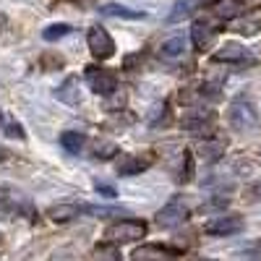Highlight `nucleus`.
<instances>
[{
    "mask_svg": "<svg viewBox=\"0 0 261 261\" xmlns=\"http://www.w3.org/2000/svg\"><path fill=\"white\" fill-rule=\"evenodd\" d=\"M146 222L144 220H134V217H128V220H118L113 222L110 227L105 230V241H110L115 246L120 243H139L146 238Z\"/></svg>",
    "mask_w": 261,
    "mask_h": 261,
    "instance_id": "f257e3e1",
    "label": "nucleus"
},
{
    "mask_svg": "<svg viewBox=\"0 0 261 261\" xmlns=\"http://www.w3.org/2000/svg\"><path fill=\"white\" fill-rule=\"evenodd\" d=\"M227 120L232 125V130H238V134H246V130H253L258 125V113H256V107L253 102L241 94V97H235L232 105H230V110H227Z\"/></svg>",
    "mask_w": 261,
    "mask_h": 261,
    "instance_id": "f03ea898",
    "label": "nucleus"
},
{
    "mask_svg": "<svg viewBox=\"0 0 261 261\" xmlns=\"http://www.w3.org/2000/svg\"><path fill=\"white\" fill-rule=\"evenodd\" d=\"M180 125H183V130H186L188 136H193V139L201 141V139L214 136L217 120H214V113H209V110H193V113L183 115Z\"/></svg>",
    "mask_w": 261,
    "mask_h": 261,
    "instance_id": "7ed1b4c3",
    "label": "nucleus"
},
{
    "mask_svg": "<svg viewBox=\"0 0 261 261\" xmlns=\"http://www.w3.org/2000/svg\"><path fill=\"white\" fill-rule=\"evenodd\" d=\"M188 217H191V209H188L186 199L175 196V199H170V201L157 212L154 222H157V227H162V230H172V227L183 225V222L188 220Z\"/></svg>",
    "mask_w": 261,
    "mask_h": 261,
    "instance_id": "20e7f679",
    "label": "nucleus"
},
{
    "mask_svg": "<svg viewBox=\"0 0 261 261\" xmlns=\"http://www.w3.org/2000/svg\"><path fill=\"white\" fill-rule=\"evenodd\" d=\"M86 84H89V89L99 97H110L118 92V79L113 71H107V68H99V65H86Z\"/></svg>",
    "mask_w": 261,
    "mask_h": 261,
    "instance_id": "39448f33",
    "label": "nucleus"
},
{
    "mask_svg": "<svg viewBox=\"0 0 261 261\" xmlns=\"http://www.w3.org/2000/svg\"><path fill=\"white\" fill-rule=\"evenodd\" d=\"M86 45H89V53L97 58V60H107L115 55V42L113 37L107 34V29L102 27H92L89 34H86Z\"/></svg>",
    "mask_w": 261,
    "mask_h": 261,
    "instance_id": "423d86ee",
    "label": "nucleus"
},
{
    "mask_svg": "<svg viewBox=\"0 0 261 261\" xmlns=\"http://www.w3.org/2000/svg\"><path fill=\"white\" fill-rule=\"evenodd\" d=\"M243 220L241 217H214V220H209L204 225V232L206 235H214V238H227V235H238V232H243Z\"/></svg>",
    "mask_w": 261,
    "mask_h": 261,
    "instance_id": "0eeeda50",
    "label": "nucleus"
},
{
    "mask_svg": "<svg viewBox=\"0 0 261 261\" xmlns=\"http://www.w3.org/2000/svg\"><path fill=\"white\" fill-rule=\"evenodd\" d=\"M214 37H217V29L209 18H199L193 21L191 27V39H193V47L199 53H206L212 45H214Z\"/></svg>",
    "mask_w": 261,
    "mask_h": 261,
    "instance_id": "6e6552de",
    "label": "nucleus"
},
{
    "mask_svg": "<svg viewBox=\"0 0 261 261\" xmlns=\"http://www.w3.org/2000/svg\"><path fill=\"white\" fill-rule=\"evenodd\" d=\"M230 29L243 34V37H253L256 32H261V8L256 11H246L243 16L230 18Z\"/></svg>",
    "mask_w": 261,
    "mask_h": 261,
    "instance_id": "1a4fd4ad",
    "label": "nucleus"
},
{
    "mask_svg": "<svg viewBox=\"0 0 261 261\" xmlns=\"http://www.w3.org/2000/svg\"><path fill=\"white\" fill-rule=\"evenodd\" d=\"M214 60L217 63H253L251 50L238 45V42H225V45L214 53Z\"/></svg>",
    "mask_w": 261,
    "mask_h": 261,
    "instance_id": "9d476101",
    "label": "nucleus"
},
{
    "mask_svg": "<svg viewBox=\"0 0 261 261\" xmlns=\"http://www.w3.org/2000/svg\"><path fill=\"white\" fill-rule=\"evenodd\" d=\"M55 99L68 105V107H76L81 102V86H79V79L76 76H68L58 89H55Z\"/></svg>",
    "mask_w": 261,
    "mask_h": 261,
    "instance_id": "9b49d317",
    "label": "nucleus"
},
{
    "mask_svg": "<svg viewBox=\"0 0 261 261\" xmlns=\"http://www.w3.org/2000/svg\"><path fill=\"white\" fill-rule=\"evenodd\" d=\"M0 212H16V214H32V206L27 199H18V196L11 191V188H3L0 186Z\"/></svg>",
    "mask_w": 261,
    "mask_h": 261,
    "instance_id": "f8f14e48",
    "label": "nucleus"
},
{
    "mask_svg": "<svg viewBox=\"0 0 261 261\" xmlns=\"http://www.w3.org/2000/svg\"><path fill=\"white\" fill-rule=\"evenodd\" d=\"M186 55V39L183 37H170L167 42H162L160 47V58L167 60V63H175Z\"/></svg>",
    "mask_w": 261,
    "mask_h": 261,
    "instance_id": "ddd939ff",
    "label": "nucleus"
},
{
    "mask_svg": "<svg viewBox=\"0 0 261 261\" xmlns=\"http://www.w3.org/2000/svg\"><path fill=\"white\" fill-rule=\"evenodd\" d=\"M102 16H113V18H128V21H139V18H146L144 11H134L128 6H120V3H107L99 8Z\"/></svg>",
    "mask_w": 261,
    "mask_h": 261,
    "instance_id": "4468645a",
    "label": "nucleus"
},
{
    "mask_svg": "<svg viewBox=\"0 0 261 261\" xmlns=\"http://www.w3.org/2000/svg\"><path fill=\"white\" fill-rule=\"evenodd\" d=\"M196 8H199V0H175L172 11L167 13V21H170V24H180V21L193 16Z\"/></svg>",
    "mask_w": 261,
    "mask_h": 261,
    "instance_id": "2eb2a0df",
    "label": "nucleus"
},
{
    "mask_svg": "<svg viewBox=\"0 0 261 261\" xmlns=\"http://www.w3.org/2000/svg\"><path fill=\"white\" fill-rule=\"evenodd\" d=\"M199 154H201V160H206V162H217V160L225 154V141L214 139V136L201 139V144H199Z\"/></svg>",
    "mask_w": 261,
    "mask_h": 261,
    "instance_id": "dca6fc26",
    "label": "nucleus"
},
{
    "mask_svg": "<svg viewBox=\"0 0 261 261\" xmlns=\"http://www.w3.org/2000/svg\"><path fill=\"white\" fill-rule=\"evenodd\" d=\"M149 162H144L141 157H134V154H120V160L115 162V170L118 175H139L141 170H146Z\"/></svg>",
    "mask_w": 261,
    "mask_h": 261,
    "instance_id": "f3484780",
    "label": "nucleus"
},
{
    "mask_svg": "<svg viewBox=\"0 0 261 261\" xmlns=\"http://www.w3.org/2000/svg\"><path fill=\"white\" fill-rule=\"evenodd\" d=\"M0 130H3L6 136H11V139H18V141H24V139H27L24 125H21L13 115H6L3 110H0Z\"/></svg>",
    "mask_w": 261,
    "mask_h": 261,
    "instance_id": "a211bd4d",
    "label": "nucleus"
},
{
    "mask_svg": "<svg viewBox=\"0 0 261 261\" xmlns=\"http://www.w3.org/2000/svg\"><path fill=\"white\" fill-rule=\"evenodd\" d=\"M81 214V209L79 206H73V204H58V206H50L47 209V217L53 222H71V220H76V217Z\"/></svg>",
    "mask_w": 261,
    "mask_h": 261,
    "instance_id": "6ab92c4d",
    "label": "nucleus"
},
{
    "mask_svg": "<svg viewBox=\"0 0 261 261\" xmlns=\"http://www.w3.org/2000/svg\"><path fill=\"white\" fill-rule=\"evenodd\" d=\"M84 144H86V139L79 130H65V134H60V146L68 151V154H79L84 149Z\"/></svg>",
    "mask_w": 261,
    "mask_h": 261,
    "instance_id": "aec40b11",
    "label": "nucleus"
},
{
    "mask_svg": "<svg viewBox=\"0 0 261 261\" xmlns=\"http://www.w3.org/2000/svg\"><path fill=\"white\" fill-rule=\"evenodd\" d=\"M170 256H175V251H170V248H162V246H141L136 248L134 253H130V258H170Z\"/></svg>",
    "mask_w": 261,
    "mask_h": 261,
    "instance_id": "412c9836",
    "label": "nucleus"
},
{
    "mask_svg": "<svg viewBox=\"0 0 261 261\" xmlns=\"http://www.w3.org/2000/svg\"><path fill=\"white\" fill-rule=\"evenodd\" d=\"M84 214H92V217H102V220H110V217H120L123 209L120 206H105V204H84L79 206Z\"/></svg>",
    "mask_w": 261,
    "mask_h": 261,
    "instance_id": "4be33fe9",
    "label": "nucleus"
},
{
    "mask_svg": "<svg viewBox=\"0 0 261 261\" xmlns=\"http://www.w3.org/2000/svg\"><path fill=\"white\" fill-rule=\"evenodd\" d=\"M170 107H167V102H157L154 107L149 110V118H146V123L151 125V128H162V125H167L170 123Z\"/></svg>",
    "mask_w": 261,
    "mask_h": 261,
    "instance_id": "5701e85b",
    "label": "nucleus"
},
{
    "mask_svg": "<svg viewBox=\"0 0 261 261\" xmlns=\"http://www.w3.org/2000/svg\"><path fill=\"white\" fill-rule=\"evenodd\" d=\"M73 29H71V24H50V27H45V32H42V39L45 42H58V39H65Z\"/></svg>",
    "mask_w": 261,
    "mask_h": 261,
    "instance_id": "b1692460",
    "label": "nucleus"
},
{
    "mask_svg": "<svg viewBox=\"0 0 261 261\" xmlns=\"http://www.w3.org/2000/svg\"><path fill=\"white\" fill-rule=\"evenodd\" d=\"M92 154H94V160H110V157H118V146L110 144V141H102V144L94 146Z\"/></svg>",
    "mask_w": 261,
    "mask_h": 261,
    "instance_id": "393cba45",
    "label": "nucleus"
},
{
    "mask_svg": "<svg viewBox=\"0 0 261 261\" xmlns=\"http://www.w3.org/2000/svg\"><path fill=\"white\" fill-rule=\"evenodd\" d=\"M94 256H99V258H120V251L115 248V243H110V241H107V246H97L94 248Z\"/></svg>",
    "mask_w": 261,
    "mask_h": 261,
    "instance_id": "a878e982",
    "label": "nucleus"
},
{
    "mask_svg": "<svg viewBox=\"0 0 261 261\" xmlns=\"http://www.w3.org/2000/svg\"><path fill=\"white\" fill-rule=\"evenodd\" d=\"M183 154H186V167L180 170V178L178 180H191V175H193V160H191V151H183Z\"/></svg>",
    "mask_w": 261,
    "mask_h": 261,
    "instance_id": "bb28decb",
    "label": "nucleus"
},
{
    "mask_svg": "<svg viewBox=\"0 0 261 261\" xmlns=\"http://www.w3.org/2000/svg\"><path fill=\"white\" fill-rule=\"evenodd\" d=\"M246 201H261V180L246 188Z\"/></svg>",
    "mask_w": 261,
    "mask_h": 261,
    "instance_id": "cd10ccee",
    "label": "nucleus"
},
{
    "mask_svg": "<svg viewBox=\"0 0 261 261\" xmlns=\"http://www.w3.org/2000/svg\"><path fill=\"white\" fill-rule=\"evenodd\" d=\"M94 188H97V193L107 196V199H115V188H113V186H102V183H97Z\"/></svg>",
    "mask_w": 261,
    "mask_h": 261,
    "instance_id": "c85d7f7f",
    "label": "nucleus"
},
{
    "mask_svg": "<svg viewBox=\"0 0 261 261\" xmlns=\"http://www.w3.org/2000/svg\"><path fill=\"white\" fill-rule=\"evenodd\" d=\"M222 206H227V199H222V196H214V201H209L204 209H222Z\"/></svg>",
    "mask_w": 261,
    "mask_h": 261,
    "instance_id": "c756f323",
    "label": "nucleus"
},
{
    "mask_svg": "<svg viewBox=\"0 0 261 261\" xmlns=\"http://www.w3.org/2000/svg\"><path fill=\"white\" fill-rule=\"evenodd\" d=\"M6 160H8V149L0 146V162H6Z\"/></svg>",
    "mask_w": 261,
    "mask_h": 261,
    "instance_id": "7c9ffc66",
    "label": "nucleus"
},
{
    "mask_svg": "<svg viewBox=\"0 0 261 261\" xmlns=\"http://www.w3.org/2000/svg\"><path fill=\"white\" fill-rule=\"evenodd\" d=\"M3 27H6V16H3V13H0V29H3Z\"/></svg>",
    "mask_w": 261,
    "mask_h": 261,
    "instance_id": "2f4dec72",
    "label": "nucleus"
},
{
    "mask_svg": "<svg viewBox=\"0 0 261 261\" xmlns=\"http://www.w3.org/2000/svg\"><path fill=\"white\" fill-rule=\"evenodd\" d=\"M238 3H241V6H243V3H251V0H238Z\"/></svg>",
    "mask_w": 261,
    "mask_h": 261,
    "instance_id": "473e14b6",
    "label": "nucleus"
}]
</instances>
